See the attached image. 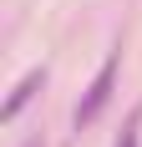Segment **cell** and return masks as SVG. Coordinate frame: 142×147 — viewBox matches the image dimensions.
<instances>
[{"label":"cell","mask_w":142,"mask_h":147,"mask_svg":"<svg viewBox=\"0 0 142 147\" xmlns=\"http://www.w3.org/2000/svg\"><path fill=\"white\" fill-rule=\"evenodd\" d=\"M41 81H46V71H41V66H36V71H26V76H20V81H15V91H10V96H5V107H0V122H15V117H20V107H26L30 96L41 91Z\"/></svg>","instance_id":"7a4b0ae2"},{"label":"cell","mask_w":142,"mask_h":147,"mask_svg":"<svg viewBox=\"0 0 142 147\" xmlns=\"http://www.w3.org/2000/svg\"><path fill=\"white\" fill-rule=\"evenodd\" d=\"M117 66H122V51H112V56L101 61V71L91 76V86H86L81 107H76V127H86V122H97V112L107 102H112V86H117Z\"/></svg>","instance_id":"6da1fadb"},{"label":"cell","mask_w":142,"mask_h":147,"mask_svg":"<svg viewBox=\"0 0 142 147\" xmlns=\"http://www.w3.org/2000/svg\"><path fill=\"white\" fill-rule=\"evenodd\" d=\"M137 127H142V107L127 117V127H122V137H117V147H137Z\"/></svg>","instance_id":"3957f363"}]
</instances>
